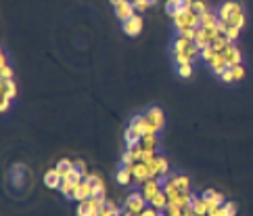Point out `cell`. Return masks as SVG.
Returning <instances> with one entry per match:
<instances>
[{"label":"cell","mask_w":253,"mask_h":216,"mask_svg":"<svg viewBox=\"0 0 253 216\" xmlns=\"http://www.w3.org/2000/svg\"><path fill=\"white\" fill-rule=\"evenodd\" d=\"M134 15H136V9H134V4L130 2H124V4H120V6H115V17L120 19L122 23L124 21H128L130 17H134Z\"/></svg>","instance_id":"4fadbf2b"},{"label":"cell","mask_w":253,"mask_h":216,"mask_svg":"<svg viewBox=\"0 0 253 216\" xmlns=\"http://www.w3.org/2000/svg\"><path fill=\"white\" fill-rule=\"evenodd\" d=\"M224 36H226L230 42L239 40V36H241V27H236V26H228V29H226V34H224Z\"/></svg>","instance_id":"f546056e"},{"label":"cell","mask_w":253,"mask_h":216,"mask_svg":"<svg viewBox=\"0 0 253 216\" xmlns=\"http://www.w3.org/2000/svg\"><path fill=\"white\" fill-rule=\"evenodd\" d=\"M149 206H153L155 210H159V212H165V210H168V206H170V197L165 195V191H161V193L155 195V199Z\"/></svg>","instance_id":"ffe728a7"},{"label":"cell","mask_w":253,"mask_h":216,"mask_svg":"<svg viewBox=\"0 0 253 216\" xmlns=\"http://www.w3.org/2000/svg\"><path fill=\"white\" fill-rule=\"evenodd\" d=\"M207 216H228V212H226L224 206H213V208H209Z\"/></svg>","instance_id":"74e56055"},{"label":"cell","mask_w":253,"mask_h":216,"mask_svg":"<svg viewBox=\"0 0 253 216\" xmlns=\"http://www.w3.org/2000/svg\"><path fill=\"white\" fill-rule=\"evenodd\" d=\"M193 44V40H188V38H184V36H180L178 34V38H176V40H174V53H186V49H188V46H191Z\"/></svg>","instance_id":"cb8c5ba5"},{"label":"cell","mask_w":253,"mask_h":216,"mask_svg":"<svg viewBox=\"0 0 253 216\" xmlns=\"http://www.w3.org/2000/svg\"><path fill=\"white\" fill-rule=\"evenodd\" d=\"M0 80H13V69L9 63L0 65Z\"/></svg>","instance_id":"e575fe53"},{"label":"cell","mask_w":253,"mask_h":216,"mask_svg":"<svg viewBox=\"0 0 253 216\" xmlns=\"http://www.w3.org/2000/svg\"><path fill=\"white\" fill-rule=\"evenodd\" d=\"M149 2H151V6H155V4H157V0H149Z\"/></svg>","instance_id":"c3c4849f"},{"label":"cell","mask_w":253,"mask_h":216,"mask_svg":"<svg viewBox=\"0 0 253 216\" xmlns=\"http://www.w3.org/2000/svg\"><path fill=\"white\" fill-rule=\"evenodd\" d=\"M226 67H228V63H226V57L222 55V53H218L216 59H213L211 63H209V69H211V72L216 74V76H222V72H224Z\"/></svg>","instance_id":"d6986e66"},{"label":"cell","mask_w":253,"mask_h":216,"mask_svg":"<svg viewBox=\"0 0 253 216\" xmlns=\"http://www.w3.org/2000/svg\"><path fill=\"white\" fill-rule=\"evenodd\" d=\"M201 197L205 199V202H207L209 208H213V206H224V204H226L224 195L218 193V191H213V189H205L203 193H201Z\"/></svg>","instance_id":"5bb4252c"},{"label":"cell","mask_w":253,"mask_h":216,"mask_svg":"<svg viewBox=\"0 0 253 216\" xmlns=\"http://www.w3.org/2000/svg\"><path fill=\"white\" fill-rule=\"evenodd\" d=\"M157 143H159V141H157V133H149V135H145V136H142V149H155L157 151Z\"/></svg>","instance_id":"d4e9b609"},{"label":"cell","mask_w":253,"mask_h":216,"mask_svg":"<svg viewBox=\"0 0 253 216\" xmlns=\"http://www.w3.org/2000/svg\"><path fill=\"white\" fill-rule=\"evenodd\" d=\"M9 105H11V99H4V97H2V105H0V111H2V113L9 111Z\"/></svg>","instance_id":"bcb514c9"},{"label":"cell","mask_w":253,"mask_h":216,"mask_svg":"<svg viewBox=\"0 0 253 216\" xmlns=\"http://www.w3.org/2000/svg\"><path fill=\"white\" fill-rule=\"evenodd\" d=\"M216 23H218V13L207 11V13L201 15V27L203 29H213L216 27Z\"/></svg>","instance_id":"7402d4cb"},{"label":"cell","mask_w":253,"mask_h":216,"mask_svg":"<svg viewBox=\"0 0 253 216\" xmlns=\"http://www.w3.org/2000/svg\"><path fill=\"white\" fill-rule=\"evenodd\" d=\"M224 208H226L228 216H236V204H232V202H226V204H224Z\"/></svg>","instance_id":"f6af8a7d"},{"label":"cell","mask_w":253,"mask_h":216,"mask_svg":"<svg viewBox=\"0 0 253 216\" xmlns=\"http://www.w3.org/2000/svg\"><path fill=\"white\" fill-rule=\"evenodd\" d=\"M178 76L180 78H191L193 76V63H186V65H178Z\"/></svg>","instance_id":"1f68e13d"},{"label":"cell","mask_w":253,"mask_h":216,"mask_svg":"<svg viewBox=\"0 0 253 216\" xmlns=\"http://www.w3.org/2000/svg\"><path fill=\"white\" fill-rule=\"evenodd\" d=\"M130 128H134L136 133L140 135V136H145V135H149V133H155L153 130V126L149 124V120H147V115L145 113H140V115H134L132 118V122H130Z\"/></svg>","instance_id":"52a82bcc"},{"label":"cell","mask_w":253,"mask_h":216,"mask_svg":"<svg viewBox=\"0 0 253 216\" xmlns=\"http://www.w3.org/2000/svg\"><path fill=\"white\" fill-rule=\"evenodd\" d=\"M222 55L226 57V63H228V67L241 65V61H243V53H241V49H239V46H236L234 42L226 46V49H224V53H222Z\"/></svg>","instance_id":"9c48e42d"},{"label":"cell","mask_w":253,"mask_h":216,"mask_svg":"<svg viewBox=\"0 0 253 216\" xmlns=\"http://www.w3.org/2000/svg\"><path fill=\"white\" fill-rule=\"evenodd\" d=\"M218 19L226 21L228 26H236V27L243 29L245 11H243V6L239 2H234V0H226V2H222L220 4V9H218Z\"/></svg>","instance_id":"6da1fadb"},{"label":"cell","mask_w":253,"mask_h":216,"mask_svg":"<svg viewBox=\"0 0 253 216\" xmlns=\"http://www.w3.org/2000/svg\"><path fill=\"white\" fill-rule=\"evenodd\" d=\"M216 29H218V32L224 36V34H226V29H228V23H226V21H222V19H218V23H216Z\"/></svg>","instance_id":"ee69618b"},{"label":"cell","mask_w":253,"mask_h":216,"mask_svg":"<svg viewBox=\"0 0 253 216\" xmlns=\"http://www.w3.org/2000/svg\"><path fill=\"white\" fill-rule=\"evenodd\" d=\"M132 176L138 183H147L151 179V170H149V166L145 162H136V164H132Z\"/></svg>","instance_id":"7c38bea8"},{"label":"cell","mask_w":253,"mask_h":216,"mask_svg":"<svg viewBox=\"0 0 253 216\" xmlns=\"http://www.w3.org/2000/svg\"><path fill=\"white\" fill-rule=\"evenodd\" d=\"M193 2L195 0H165V11H168L170 17H174V15H178V13L193 9Z\"/></svg>","instance_id":"5b68a950"},{"label":"cell","mask_w":253,"mask_h":216,"mask_svg":"<svg viewBox=\"0 0 253 216\" xmlns=\"http://www.w3.org/2000/svg\"><path fill=\"white\" fill-rule=\"evenodd\" d=\"M172 19H174V27H176L178 34H182L184 29H191V27H201V15L195 13L193 9L174 15Z\"/></svg>","instance_id":"7a4b0ae2"},{"label":"cell","mask_w":253,"mask_h":216,"mask_svg":"<svg viewBox=\"0 0 253 216\" xmlns=\"http://www.w3.org/2000/svg\"><path fill=\"white\" fill-rule=\"evenodd\" d=\"M193 11L199 13V15H203V13H207V11H211V9L207 6V2H205V0H195V2H193Z\"/></svg>","instance_id":"d6a6232c"},{"label":"cell","mask_w":253,"mask_h":216,"mask_svg":"<svg viewBox=\"0 0 253 216\" xmlns=\"http://www.w3.org/2000/svg\"><path fill=\"white\" fill-rule=\"evenodd\" d=\"M149 202L145 199V195H142V191H134V193L128 195V199H126V210H130L134 214H140L142 210H147Z\"/></svg>","instance_id":"3957f363"},{"label":"cell","mask_w":253,"mask_h":216,"mask_svg":"<svg viewBox=\"0 0 253 216\" xmlns=\"http://www.w3.org/2000/svg\"><path fill=\"white\" fill-rule=\"evenodd\" d=\"M90 204H88V199L86 202H77V216H88L90 214Z\"/></svg>","instance_id":"d590c367"},{"label":"cell","mask_w":253,"mask_h":216,"mask_svg":"<svg viewBox=\"0 0 253 216\" xmlns=\"http://www.w3.org/2000/svg\"><path fill=\"white\" fill-rule=\"evenodd\" d=\"M132 164H136V158H134L132 149H126L122 156V166H132Z\"/></svg>","instance_id":"836d02e7"},{"label":"cell","mask_w":253,"mask_h":216,"mask_svg":"<svg viewBox=\"0 0 253 216\" xmlns=\"http://www.w3.org/2000/svg\"><path fill=\"white\" fill-rule=\"evenodd\" d=\"M61 193L65 195V197H74V191H76V185L74 183H67V181H63V185H61Z\"/></svg>","instance_id":"4dcf8cb0"},{"label":"cell","mask_w":253,"mask_h":216,"mask_svg":"<svg viewBox=\"0 0 253 216\" xmlns=\"http://www.w3.org/2000/svg\"><path fill=\"white\" fill-rule=\"evenodd\" d=\"M0 92H2L4 99H13L17 97V84H15V80H0Z\"/></svg>","instance_id":"2e32d148"},{"label":"cell","mask_w":253,"mask_h":216,"mask_svg":"<svg viewBox=\"0 0 253 216\" xmlns=\"http://www.w3.org/2000/svg\"><path fill=\"white\" fill-rule=\"evenodd\" d=\"M157 158V153H155V149H145L142 151V158H140V162H145V164H151V162Z\"/></svg>","instance_id":"8d00e7d4"},{"label":"cell","mask_w":253,"mask_h":216,"mask_svg":"<svg viewBox=\"0 0 253 216\" xmlns=\"http://www.w3.org/2000/svg\"><path fill=\"white\" fill-rule=\"evenodd\" d=\"M163 191V183L161 179H149L147 183H142V195H145V199L149 204L155 199L157 193H161Z\"/></svg>","instance_id":"277c9868"},{"label":"cell","mask_w":253,"mask_h":216,"mask_svg":"<svg viewBox=\"0 0 253 216\" xmlns=\"http://www.w3.org/2000/svg\"><path fill=\"white\" fill-rule=\"evenodd\" d=\"M25 181H27V168L23 164H15L13 170H11V183L17 189H21L23 185H25Z\"/></svg>","instance_id":"8fae6325"},{"label":"cell","mask_w":253,"mask_h":216,"mask_svg":"<svg viewBox=\"0 0 253 216\" xmlns=\"http://www.w3.org/2000/svg\"><path fill=\"white\" fill-rule=\"evenodd\" d=\"M44 185H46L49 189H61L63 176L57 172V168H51V170L44 174Z\"/></svg>","instance_id":"9a60e30c"},{"label":"cell","mask_w":253,"mask_h":216,"mask_svg":"<svg viewBox=\"0 0 253 216\" xmlns=\"http://www.w3.org/2000/svg\"><path fill=\"white\" fill-rule=\"evenodd\" d=\"M191 210H193L197 216H207V212H209V206H207V202H205L203 197H197V195H193Z\"/></svg>","instance_id":"ac0fdd59"},{"label":"cell","mask_w":253,"mask_h":216,"mask_svg":"<svg viewBox=\"0 0 253 216\" xmlns=\"http://www.w3.org/2000/svg\"><path fill=\"white\" fill-rule=\"evenodd\" d=\"M232 69V82H241L245 76H247V69L243 67V63L241 65H234V67H230Z\"/></svg>","instance_id":"f1b7e54d"},{"label":"cell","mask_w":253,"mask_h":216,"mask_svg":"<svg viewBox=\"0 0 253 216\" xmlns=\"http://www.w3.org/2000/svg\"><path fill=\"white\" fill-rule=\"evenodd\" d=\"M147 120H149V124L153 126L155 133H159V130L165 126V115H163V109L161 107H151L147 113Z\"/></svg>","instance_id":"8992f818"},{"label":"cell","mask_w":253,"mask_h":216,"mask_svg":"<svg viewBox=\"0 0 253 216\" xmlns=\"http://www.w3.org/2000/svg\"><path fill=\"white\" fill-rule=\"evenodd\" d=\"M109 2H111V4H113V9H115V6H120V4H124V2H128V0H109Z\"/></svg>","instance_id":"7dc6e473"},{"label":"cell","mask_w":253,"mask_h":216,"mask_svg":"<svg viewBox=\"0 0 253 216\" xmlns=\"http://www.w3.org/2000/svg\"><path fill=\"white\" fill-rule=\"evenodd\" d=\"M138 216H165V212H159V210H155L153 206H147V210H142Z\"/></svg>","instance_id":"ab89813d"},{"label":"cell","mask_w":253,"mask_h":216,"mask_svg":"<svg viewBox=\"0 0 253 216\" xmlns=\"http://www.w3.org/2000/svg\"><path fill=\"white\" fill-rule=\"evenodd\" d=\"M124 141H126V147L132 149V147H136V145L142 143V136H140L134 128L128 126V128H126V133H124Z\"/></svg>","instance_id":"e0dca14e"},{"label":"cell","mask_w":253,"mask_h":216,"mask_svg":"<svg viewBox=\"0 0 253 216\" xmlns=\"http://www.w3.org/2000/svg\"><path fill=\"white\" fill-rule=\"evenodd\" d=\"M142 26H145V21H142V17H140V13H136L134 17H130L128 21H124V32L128 34V36H138L140 32H142Z\"/></svg>","instance_id":"30bf717a"},{"label":"cell","mask_w":253,"mask_h":216,"mask_svg":"<svg viewBox=\"0 0 253 216\" xmlns=\"http://www.w3.org/2000/svg\"><path fill=\"white\" fill-rule=\"evenodd\" d=\"M76 168H77L80 172H84V176H88V166H86L84 160H76Z\"/></svg>","instance_id":"b9f144b4"},{"label":"cell","mask_w":253,"mask_h":216,"mask_svg":"<svg viewBox=\"0 0 253 216\" xmlns=\"http://www.w3.org/2000/svg\"><path fill=\"white\" fill-rule=\"evenodd\" d=\"M74 166H76V160H67V158H65V160H59V164L54 166V168H57V172H59L61 176H65Z\"/></svg>","instance_id":"484cf974"},{"label":"cell","mask_w":253,"mask_h":216,"mask_svg":"<svg viewBox=\"0 0 253 216\" xmlns=\"http://www.w3.org/2000/svg\"><path fill=\"white\" fill-rule=\"evenodd\" d=\"M170 176L182 193H191V181H188V176H184V174H170Z\"/></svg>","instance_id":"603a6c76"},{"label":"cell","mask_w":253,"mask_h":216,"mask_svg":"<svg viewBox=\"0 0 253 216\" xmlns=\"http://www.w3.org/2000/svg\"><path fill=\"white\" fill-rule=\"evenodd\" d=\"M199 29L201 27H191V29H184V32L182 34H180V36H184V38H188V40H197V36H199Z\"/></svg>","instance_id":"f35d334b"},{"label":"cell","mask_w":253,"mask_h":216,"mask_svg":"<svg viewBox=\"0 0 253 216\" xmlns=\"http://www.w3.org/2000/svg\"><path fill=\"white\" fill-rule=\"evenodd\" d=\"M228 44H232V42H230V40H228V38H226V36H218V38H216V40H213V44H211V46H213V49H216L218 53H224V49H226V46H228Z\"/></svg>","instance_id":"83f0119b"},{"label":"cell","mask_w":253,"mask_h":216,"mask_svg":"<svg viewBox=\"0 0 253 216\" xmlns=\"http://www.w3.org/2000/svg\"><path fill=\"white\" fill-rule=\"evenodd\" d=\"M220 80H222V82H232V69L226 67L222 72V76H220Z\"/></svg>","instance_id":"7bdbcfd3"},{"label":"cell","mask_w":253,"mask_h":216,"mask_svg":"<svg viewBox=\"0 0 253 216\" xmlns=\"http://www.w3.org/2000/svg\"><path fill=\"white\" fill-rule=\"evenodd\" d=\"M92 195H94V187H92V183L84 179V181L76 187L74 197H71V199H76V202H86V199H90Z\"/></svg>","instance_id":"ba28073f"},{"label":"cell","mask_w":253,"mask_h":216,"mask_svg":"<svg viewBox=\"0 0 253 216\" xmlns=\"http://www.w3.org/2000/svg\"><path fill=\"white\" fill-rule=\"evenodd\" d=\"M132 179H134V176H132V166H122L120 170H117V174H115V181L120 185H124V187H126V185H130Z\"/></svg>","instance_id":"44dd1931"},{"label":"cell","mask_w":253,"mask_h":216,"mask_svg":"<svg viewBox=\"0 0 253 216\" xmlns=\"http://www.w3.org/2000/svg\"><path fill=\"white\" fill-rule=\"evenodd\" d=\"M134 9H136V13H145L151 9V2L149 0H145V2H138V4H134Z\"/></svg>","instance_id":"60d3db41"},{"label":"cell","mask_w":253,"mask_h":216,"mask_svg":"<svg viewBox=\"0 0 253 216\" xmlns=\"http://www.w3.org/2000/svg\"><path fill=\"white\" fill-rule=\"evenodd\" d=\"M216 55H218V51L213 49V46H207V49H203V51H201V57H199V59H201V61H205V63L209 65L211 61L216 59Z\"/></svg>","instance_id":"4316f807"}]
</instances>
